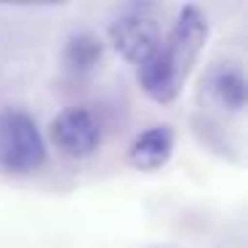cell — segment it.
Wrapping results in <instances>:
<instances>
[{
  "label": "cell",
  "instance_id": "cell-1",
  "mask_svg": "<svg viewBox=\"0 0 248 248\" xmlns=\"http://www.w3.org/2000/svg\"><path fill=\"white\" fill-rule=\"evenodd\" d=\"M208 16L198 6H184L173 27L163 35L157 51L136 67V80L141 91L157 104H171L184 91L195 64L208 40Z\"/></svg>",
  "mask_w": 248,
  "mask_h": 248
},
{
  "label": "cell",
  "instance_id": "cell-2",
  "mask_svg": "<svg viewBox=\"0 0 248 248\" xmlns=\"http://www.w3.org/2000/svg\"><path fill=\"white\" fill-rule=\"evenodd\" d=\"M46 139L32 115L24 109H3L0 112V168L14 176H27L43 168Z\"/></svg>",
  "mask_w": 248,
  "mask_h": 248
},
{
  "label": "cell",
  "instance_id": "cell-3",
  "mask_svg": "<svg viewBox=\"0 0 248 248\" xmlns=\"http://www.w3.org/2000/svg\"><path fill=\"white\" fill-rule=\"evenodd\" d=\"M109 43L112 48L131 64H144L157 51L163 40V27L157 19V8L150 3H134L125 6L118 16L109 22Z\"/></svg>",
  "mask_w": 248,
  "mask_h": 248
},
{
  "label": "cell",
  "instance_id": "cell-4",
  "mask_svg": "<svg viewBox=\"0 0 248 248\" xmlns=\"http://www.w3.org/2000/svg\"><path fill=\"white\" fill-rule=\"evenodd\" d=\"M48 139L64 157L83 160L91 157L102 144V125L86 107H67L51 120Z\"/></svg>",
  "mask_w": 248,
  "mask_h": 248
},
{
  "label": "cell",
  "instance_id": "cell-5",
  "mask_svg": "<svg viewBox=\"0 0 248 248\" xmlns=\"http://www.w3.org/2000/svg\"><path fill=\"white\" fill-rule=\"evenodd\" d=\"M205 96L224 112H243L248 102V80L240 64L232 62H221L208 70L203 80Z\"/></svg>",
  "mask_w": 248,
  "mask_h": 248
},
{
  "label": "cell",
  "instance_id": "cell-6",
  "mask_svg": "<svg viewBox=\"0 0 248 248\" xmlns=\"http://www.w3.org/2000/svg\"><path fill=\"white\" fill-rule=\"evenodd\" d=\"M173 147H176V134H173L171 125H150L147 131L134 136L128 147V163L136 171L144 173L160 171L171 160Z\"/></svg>",
  "mask_w": 248,
  "mask_h": 248
},
{
  "label": "cell",
  "instance_id": "cell-7",
  "mask_svg": "<svg viewBox=\"0 0 248 248\" xmlns=\"http://www.w3.org/2000/svg\"><path fill=\"white\" fill-rule=\"evenodd\" d=\"M104 59V40L93 32H72L64 46V67L72 75H88Z\"/></svg>",
  "mask_w": 248,
  "mask_h": 248
}]
</instances>
